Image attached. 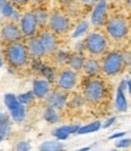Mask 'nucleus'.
I'll return each mask as SVG.
<instances>
[{"label":"nucleus","instance_id":"obj_1","mask_svg":"<svg viewBox=\"0 0 131 151\" xmlns=\"http://www.w3.org/2000/svg\"><path fill=\"white\" fill-rule=\"evenodd\" d=\"M5 55H6L9 63L11 66H14V67H21V66L27 63L29 51H28V49L23 44L18 42H14L6 48Z\"/></svg>","mask_w":131,"mask_h":151},{"label":"nucleus","instance_id":"obj_2","mask_svg":"<svg viewBox=\"0 0 131 151\" xmlns=\"http://www.w3.org/2000/svg\"><path fill=\"white\" fill-rule=\"evenodd\" d=\"M84 96L90 102H98L105 96V84L97 79H90L84 86Z\"/></svg>","mask_w":131,"mask_h":151},{"label":"nucleus","instance_id":"obj_3","mask_svg":"<svg viewBox=\"0 0 131 151\" xmlns=\"http://www.w3.org/2000/svg\"><path fill=\"white\" fill-rule=\"evenodd\" d=\"M4 102L7 107V110L10 111V115L12 117V119L15 122H22L26 117V109H24V105L20 102L18 98L14 94H6L4 96Z\"/></svg>","mask_w":131,"mask_h":151},{"label":"nucleus","instance_id":"obj_4","mask_svg":"<svg viewBox=\"0 0 131 151\" xmlns=\"http://www.w3.org/2000/svg\"><path fill=\"white\" fill-rule=\"evenodd\" d=\"M124 66L123 55L119 52H110L103 59L102 71L107 76H117Z\"/></svg>","mask_w":131,"mask_h":151},{"label":"nucleus","instance_id":"obj_5","mask_svg":"<svg viewBox=\"0 0 131 151\" xmlns=\"http://www.w3.org/2000/svg\"><path fill=\"white\" fill-rule=\"evenodd\" d=\"M85 46L90 54L101 55L107 50V40L100 33H91L85 39Z\"/></svg>","mask_w":131,"mask_h":151},{"label":"nucleus","instance_id":"obj_6","mask_svg":"<svg viewBox=\"0 0 131 151\" xmlns=\"http://www.w3.org/2000/svg\"><path fill=\"white\" fill-rule=\"evenodd\" d=\"M107 32L114 39H121L127 33V23L123 17H113L107 22Z\"/></svg>","mask_w":131,"mask_h":151},{"label":"nucleus","instance_id":"obj_7","mask_svg":"<svg viewBox=\"0 0 131 151\" xmlns=\"http://www.w3.org/2000/svg\"><path fill=\"white\" fill-rule=\"evenodd\" d=\"M36 27H38V22H36L33 12H28L21 18L20 28L24 37H33L36 31Z\"/></svg>","mask_w":131,"mask_h":151},{"label":"nucleus","instance_id":"obj_8","mask_svg":"<svg viewBox=\"0 0 131 151\" xmlns=\"http://www.w3.org/2000/svg\"><path fill=\"white\" fill-rule=\"evenodd\" d=\"M107 16V1L106 0H98L95 9L91 15V23L95 27H100L106 22Z\"/></svg>","mask_w":131,"mask_h":151},{"label":"nucleus","instance_id":"obj_9","mask_svg":"<svg viewBox=\"0 0 131 151\" xmlns=\"http://www.w3.org/2000/svg\"><path fill=\"white\" fill-rule=\"evenodd\" d=\"M49 24L55 33H66L69 29V26H70L68 18L61 14L52 15L49 20Z\"/></svg>","mask_w":131,"mask_h":151},{"label":"nucleus","instance_id":"obj_10","mask_svg":"<svg viewBox=\"0 0 131 151\" xmlns=\"http://www.w3.org/2000/svg\"><path fill=\"white\" fill-rule=\"evenodd\" d=\"M1 37L6 42H18L22 37V32H21V28H18L15 23H7L1 28Z\"/></svg>","mask_w":131,"mask_h":151},{"label":"nucleus","instance_id":"obj_11","mask_svg":"<svg viewBox=\"0 0 131 151\" xmlns=\"http://www.w3.org/2000/svg\"><path fill=\"white\" fill-rule=\"evenodd\" d=\"M58 87L63 90H70L77 83V74L72 70L63 71L58 77Z\"/></svg>","mask_w":131,"mask_h":151},{"label":"nucleus","instance_id":"obj_12","mask_svg":"<svg viewBox=\"0 0 131 151\" xmlns=\"http://www.w3.org/2000/svg\"><path fill=\"white\" fill-rule=\"evenodd\" d=\"M127 88V82L126 81H123L119 87H118V90H117V98H115V107L118 111L120 112H125L127 110V101H126V98H125V89Z\"/></svg>","mask_w":131,"mask_h":151},{"label":"nucleus","instance_id":"obj_13","mask_svg":"<svg viewBox=\"0 0 131 151\" xmlns=\"http://www.w3.org/2000/svg\"><path fill=\"white\" fill-rule=\"evenodd\" d=\"M46 100H48L49 106L57 110V109H62L66 105V102H67V95L61 91H53L51 94H48Z\"/></svg>","mask_w":131,"mask_h":151},{"label":"nucleus","instance_id":"obj_14","mask_svg":"<svg viewBox=\"0 0 131 151\" xmlns=\"http://www.w3.org/2000/svg\"><path fill=\"white\" fill-rule=\"evenodd\" d=\"M33 93L36 98H46L50 93V83L46 79H35L33 83Z\"/></svg>","mask_w":131,"mask_h":151},{"label":"nucleus","instance_id":"obj_15","mask_svg":"<svg viewBox=\"0 0 131 151\" xmlns=\"http://www.w3.org/2000/svg\"><path fill=\"white\" fill-rule=\"evenodd\" d=\"M28 51L35 59H39L45 55V49H44V45L40 40V38H32L29 43H28Z\"/></svg>","mask_w":131,"mask_h":151},{"label":"nucleus","instance_id":"obj_16","mask_svg":"<svg viewBox=\"0 0 131 151\" xmlns=\"http://www.w3.org/2000/svg\"><path fill=\"white\" fill-rule=\"evenodd\" d=\"M40 40L44 45L45 52H53L57 48V42H56V38L52 33L50 32H45L40 35Z\"/></svg>","mask_w":131,"mask_h":151},{"label":"nucleus","instance_id":"obj_17","mask_svg":"<svg viewBox=\"0 0 131 151\" xmlns=\"http://www.w3.org/2000/svg\"><path fill=\"white\" fill-rule=\"evenodd\" d=\"M79 129L78 126H61L53 130V135L58 140H66L70 134L77 133Z\"/></svg>","mask_w":131,"mask_h":151},{"label":"nucleus","instance_id":"obj_18","mask_svg":"<svg viewBox=\"0 0 131 151\" xmlns=\"http://www.w3.org/2000/svg\"><path fill=\"white\" fill-rule=\"evenodd\" d=\"M83 68H84V72H85L88 76H95L101 71V67H100L98 62L96 60H92V59L84 61Z\"/></svg>","mask_w":131,"mask_h":151},{"label":"nucleus","instance_id":"obj_19","mask_svg":"<svg viewBox=\"0 0 131 151\" xmlns=\"http://www.w3.org/2000/svg\"><path fill=\"white\" fill-rule=\"evenodd\" d=\"M11 132V121L7 115L5 113H0V134L4 138L10 134Z\"/></svg>","mask_w":131,"mask_h":151},{"label":"nucleus","instance_id":"obj_20","mask_svg":"<svg viewBox=\"0 0 131 151\" xmlns=\"http://www.w3.org/2000/svg\"><path fill=\"white\" fill-rule=\"evenodd\" d=\"M63 149H64V146L62 145V143H60L58 139L56 141H44L39 146V150H41V151H60Z\"/></svg>","mask_w":131,"mask_h":151},{"label":"nucleus","instance_id":"obj_21","mask_svg":"<svg viewBox=\"0 0 131 151\" xmlns=\"http://www.w3.org/2000/svg\"><path fill=\"white\" fill-rule=\"evenodd\" d=\"M101 127H102L101 122H100V121H95V122H91V123H89V124H86V126L79 127L77 134H89V133H93V132H97Z\"/></svg>","mask_w":131,"mask_h":151},{"label":"nucleus","instance_id":"obj_22","mask_svg":"<svg viewBox=\"0 0 131 151\" xmlns=\"http://www.w3.org/2000/svg\"><path fill=\"white\" fill-rule=\"evenodd\" d=\"M44 118H45L46 122H49V123H57V122L60 121V116H58V113L56 112V109H53L51 106H49L45 110Z\"/></svg>","mask_w":131,"mask_h":151},{"label":"nucleus","instance_id":"obj_23","mask_svg":"<svg viewBox=\"0 0 131 151\" xmlns=\"http://www.w3.org/2000/svg\"><path fill=\"white\" fill-rule=\"evenodd\" d=\"M68 63L70 65V67L74 71H79L83 68V65H84V59L81 58L80 55L78 54H74V55H69V60Z\"/></svg>","mask_w":131,"mask_h":151},{"label":"nucleus","instance_id":"obj_24","mask_svg":"<svg viewBox=\"0 0 131 151\" xmlns=\"http://www.w3.org/2000/svg\"><path fill=\"white\" fill-rule=\"evenodd\" d=\"M0 4H1V14L5 17H11L15 9L12 6V4L9 1V0H0Z\"/></svg>","mask_w":131,"mask_h":151},{"label":"nucleus","instance_id":"obj_25","mask_svg":"<svg viewBox=\"0 0 131 151\" xmlns=\"http://www.w3.org/2000/svg\"><path fill=\"white\" fill-rule=\"evenodd\" d=\"M88 29H89V23L88 22H80L78 26H77V28H75V31L73 32V34H72V38H79V37H81V35H84L86 32H88Z\"/></svg>","mask_w":131,"mask_h":151},{"label":"nucleus","instance_id":"obj_26","mask_svg":"<svg viewBox=\"0 0 131 151\" xmlns=\"http://www.w3.org/2000/svg\"><path fill=\"white\" fill-rule=\"evenodd\" d=\"M18 100H20L21 104H23V105H29V104H32V101L34 100L35 95L33 91H27V93H23L21 94L20 96H17Z\"/></svg>","mask_w":131,"mask_h":151},{"label":"nucleus","instance_id":"obj_27","mask_svg":"<svg viewBox=\"0 0 131 151\" xmlns=\"http://www.w3.org/2000/svg\"><path fill=\"white\" fill-rule=\"evenodd\" d=\"M33 14L35 16V20L38 22V24H45L46 21H48V14L44 10H35Z\"/></svg>","mask_w":131,"mask_h":151},{"label":"nucleus","instance_id":"obj_28","mask_svg":"<svg viewBox=\"0 0 131 151\" xmlns=\"http://www.w3.org/2000/svg\"><path fill=\"white\" fill-rule=\"evenodd\" d=\"M16 150L18 151H27V150H31V145L27 143V141H18L17 145H16Z\"/></svg>","mask_w":131,"mask_h":151},{"label":"nucleus","instance_id":"obj_29","mask_svg":"<svg viewBox=\"0 0 131 151\" xmlns=\"http://www.w3.org/2000/svg\"><path fill=\"white\" fill-rule=\"evenodd\" d=\"M40 71H41V73L45 76L46 78H49V79H51L52 78V70L51 68H49V67H46V66H41L40 67Z\"/></svg>","mask_w":131,"mask_h":151},{"label":"nucleus","instance_id":"obj_30","mask_svg":"<svg viewBox=\"0 0 131 151\" xmlns=\"http://www.w3.org/2000/svg\"><path fill=\"white\" fill-rule=\"evenodd\" d=\"M115 145H117V147H129L131 145V139H121Z\"/></svg>","mask_w":131,"mask_h":151},{"label":"nucleus","instance_id":"obj_31","mask_svg":"<svg viewBox=\"0 0 131 151\" xmlns=\"http://www.w3.org/2000/svg\"><path fill=\"white\" fill-rule=\"evenodd\" d=\"M57 58H58V61H61V62H64V61H67V62H68V60H69V55H68V52H63V51H61V52L57 55Z\"/></svg>","mask_w":131,"mask_h":151},{"label":"nucleus","instance_id":"obj_32","mask_svg":"<svg viewBox=\"0 0 131 151\" xmlns=\"http://www.w3.org/2000/svg\"><path fill=\"white\" fill-rule=\"evenodd\" d=\"M114 122H115V117H110V118H108V119L103 124H102V127H103V128H108V127H110L112 124H113Z\"/></svg>","mask_w":131,"mask_h":151},{"label":"nucleus","instance_id":"obj_33","mask_svg":"<svg viewBox=\"0 0 131 151\" xmlns=\"http://www.w3.org/2000/svg\"><path fill=\"white\" fill-rule=\"evenodd\" d=\"M125 134H126L125 132H118V133H115V134H112V135L109 137V139H110V140H113V139H118V138L124 137Z\"/></svg>","mask_w":131,"mask_h":151},{"label":"nucleus","instance_id":"obj_34","mask_svg":"<svg viewBox=\"0 0 131 151\" xmlns=\"http://www.w3.org/2000/svg\"><path fill=\"white\" fill-rule=\"evenodd\" d=\"M123 60H124V63L131 65V54H124L123 55Z\"/></svg>","mask_w":131,"mask_h":151},{"label":"nucleus","instance_id":"obj_35","mask_svg":"<svg viewBox=\"0 0 131 151\" xmlns=\"http://www.w3.org/2000/svg\"><path fill=\"white\" fill-rule=\"evenodd\" d=\"M11 17H14V20H20V14H18L17 11H14V14H12V16Z\"/></svg>","mask_w":131,"mask_h":151},{"label":"nucleus","instance_id":"obj_36","mask_svg":"<svg viewBox=\"0 0 131 151\" xmlns=\"http://www.w3.org/2000/svg\"><path fill=\"white\" fill-rule=\"evenodd\" d=\"M14 3H16V4H26L28 0H12Z\"/></svg>","mask_w":131,"mask_h":151},{"label":"nucleus","instance_id":"obj_37","mask_svg":"<svg viewBox=\"0 0 131 151\" xmlns=\"http://www.w3.org/2000/svg\"><path fill=\"white\" fill-rule=\"evenodd\" d=\"M127 89H129V93L131 94V79L127 81Z\"/></svg>","mask_w":131,"mask_h":151},{"label":"nucleus","instance_id":"obj_38","mask_svg":"<svg viewBox=\"0 0 131 151\" xmlns=\"http://www.w3.org/2000/svg\"><path fill=\"white\" fill-rule=\"evenodd\" d=\"M80 1H83V3H86V4H91V3L95 1V0H80Z\"/></svg>","mask_w":131,"mask_h":151},{"label":"nucleus","instance_id":"obj_39","mask_svg":"<svg viewBox=\"0 0 131 151\" xmlns=\"http://www.w3.org/2000/svg\"><path fill=\"white\" fill-rule=\"evenodd\" d=\"M3 139H4V137H3L1 134H0V143H1V140H3Z\"/></svg>","mask_w":131,"mask_h":151},{"label":"nucleus","instance_id":"obj_40","mask_svg":"<svg viewBox=\"0 0 131 151\" xmlns=\"http://www.w3.org/2000/svg\"><path fill=\"white\" fill-rule=\"evenodd\" d=\"M62 1H64V3H69L70 0H62Z\"/></svg>","mask_w":131,"mask_h":151},{"label":"nucleus","instance_id":"obj_41","mask_svg":"<svg viewBox=\"0 0 131 151\" xmlns=\"http://www.w3.org/2000/svg\"><path fill=\"white\" fill-rule=\"evenodd\" d=\"M0 14H1V4H0Z\"/></svg>","mask_w":131,"mask_h":151},{"label":"nucleus","instance_id":"obj_42","mask_svg":"<svg viewBox=\"0 0 131 151\" xmlns=\"http://www.w3.org/2000/svg\"><path fill=\"white\" fill-rule=\"evenodd\" d=\"M129 5H130V6H131V0H129Z\"/></svg>","mask_w":131,"mask_h":151},{"label":"nucleus","instance_id":"obj_43","mask_svg":"<svg viewBox=\"0 0 131 151\" xmlns=\"http://www.w3.org/2000/svg\"><path fill=\"white\" fill-rule=\"evenodd\" d=\"M34 1H43V0H34Z\"/></svg>","mask_w":131,"mask_h":151}]
</instances>
